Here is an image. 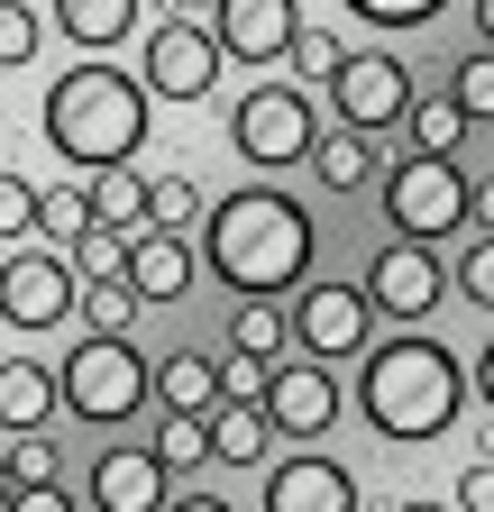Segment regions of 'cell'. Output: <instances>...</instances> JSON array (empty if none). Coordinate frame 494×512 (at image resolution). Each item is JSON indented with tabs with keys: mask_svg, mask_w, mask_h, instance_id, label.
Instances as JSON below:
<instances>
[{
	"mask_svg": "<svg viewBox=\"0 0 494 512\" xmlns=\"http://www.w3.org/2000/svg\"><path fill=\"white\" fill-rule=\"evenodd\" d=\"M412 147L421 156H458V138H467V110H458V92H440V101H412Z\"/></svg>",
	"mask_w": 494,
	"mask_h": 512,
	"instance_id": "cell-26",
	"label": "cell"
},
{
	"mask_svg": "<svg viewBox=\"0 0 494 512\" xmlns=\"http://www.w3.org/2000/svg\"><path fill=\"white\" fill-rule=\"evenodd\" d=\"M202 421H211V458H220V467H266V448H275L266 403H229V394H220Z\"/></svg>",
	"mask_w": 494,
	"mask_h": 512,
	"instance_id": "cell-18",
	"label": "cell"
},
{
	"mask_svg": "<svg viewBox=\"0 0 494 512\" xmlns=\"http://www.w3.org/2000/svg\"><path fill=\"white\" fill-rule=\"evenodd\" d=\"M83 302V275L65 247H10V266H0V330H55V320H74Z\"/></svg>",
	"mask_w": 494,
	"mask_h": 512,
	"instance_id": "cell-9",
	"label": "cell"
},
{
	"mask_svg": "<svg viewBox=\"0 0 494 512\" xmlns=\"http://www.w3.org/2000/svg\"><path fill=\"white\" fill-rule=\"evenodd\" d=\"M467 375H476V403H485V412H494V339H485V348H476V366H467Z\"/></svg>",
	"mask_w": 494,
	"mask_h": 512,
	"instance_id": "cell-40",
	"label": "cell"
},
{
	"mask_svg": "<svg viewBox=\"0 0 494 512\" xmlns=\"http://www.w3.org/2000/svg\"><path fill=\"white\" fill-rule=\"evenodd\" d=\"M202 211H211V202H202L193 174H147V220H156V229H202Z\"/></svg>",
	"mask_w": 494,
	"mask_h": 512,
	"instance_id": "cell-27",
	"label": "cell"
},
{
	"mask_svg": "<svg viewBox=\"0 0 494 512\" xmlns=\"http://www.w3.org/2000/svg\"><path fill=\"white\" fill-rule=\"evenodd\" d=\"M266 421L284 439H321L339 421V375L321 357H275V375H266Z\"/></svg>",
	"mask_w": 494,
	"mask_h": 512,
	"instance_id": "cell-12",
	"label": "cell"
},
{
	"mask_svg": "<svg viewBox=\"0 0 494 512\" xmlns=\"http://www.w3.org/2000/svg\"><path fill=\"white\" fill-rule=\"evenodd\" d=\"M476 37H485V46H494V0H476Z\"/></svg>",
	"mask_w": 494,
	"mask_h": 512,
	"instance_id": "cell-45",
	"label": "cell"
},
{
	"mask_svg": "<svg viewBox=\"0 0 494 512\" xmlns=\"http://www.w3.org/2000/svg\"><path fill=\"white\" fill-rule=\"evenodd\" d=\"M156 458H165L174 476L211 467V421H202V412H156Z\"/></svg>",
	"mask_w": 494,
	"mask_h": 512,
	"instance_id": "cell-25",
	"label": "cell"
},
{
	"mask_svg": "<svg viewBox=\"0 0 494 512\" xmlns=\"http://www.w3.org/2000/svg\"><path fill=\"white\" fill-rule=\"evenodd\" d=\"M28 229H37V183L0 165V247H19Z\"/></svg>",
	"mask_w": 494,
	"mask_h": 512,
	"instance_id": "cell-34",
	"label": "cell"
},
{
	"mask_svg": "<svg viewBox=\"0 0 494 512\" xmlns=\"http://www.w3.org/2000/svg\"><path fill=\"white\" fill-rule=\"evenodd\" d=\"M394 512H458V503H421V494H412V503H394Z\"/></svg>",
	"mask_w": 494,
	"mask_h": 512,
	"instance_id": "cell-46",
	"label": "cell"
},
{
	"mask_svg": "<svg viewBox=\"0 0 494 512\" xmlns=\"http://www.w3.org/2000/svg\"><path fill=\"white\" fill-rule=\"evenodd\" d=\"M284 64H293V83H321V92H330V74L348 64V46H339L330 28H302V37L284 46Z\"/></svg>",
	"mask_w": 494,
	"mask_h": 512,
	"instance_id": "cell-29",
	"label": "cell"
},
{
	"mask_svg": "<svg viewBox=\"0 0 494 512\" xmlns=\"http://www.w3.org/2000/svg\"><path fill=\"white\" fill-rule=\"evenodd\" d=\"M449 92H458V110H467V119H494V46H476V55L458 64Z\"/></svg>",
	"mask_w": 494,
	"mask_h": 512,
	"instance_id": "cell-35",
	"label": "cell"
},
{
	"mask_svg": "<svg viewBox=\"0 0 494 512\" xmlns=\"http://www.w3.org/2000/svg\"><path fill=\"white\" fill-rule=\"evenodd\" d=\"M138 10H147V0H55V28L101 55V46H129L138 37Z\"/></svg>",
	"mask_w": 494,
	"mask_h": 512,
	"instance_id": "cell-20",
	"label": "cell"
},
{
	"mask_svg": "<svg viewBox=\"0 0 494 512\" xmlns=\"http://www.w3.org/2000/svg\"><path fill=\"white\" fill-rule=\"evenodd\" d=\"M449 0H348V19H366V28H385V37H412V28H430Z\"/></svg>",
	"mask_w": 494,
	"mask_h": 512,
	"instance_id": "cell-31",
	"label": "cell"
},
{
	"mask_svg": "<svg viewBox=\"0 0 494 512\" xmlns=\"http://www.w3.org/2000/svg\"><path fill=\"white\" fill-rule=\"evenodd\" d=\"M211 403H220V357L174 348V357L156 366V412H211Z\"/></svg>",
	"mask_w": 494,
	"mask_h": 512,
	"instance_id": "cell-21",
	"label": "cell"
},
{
	"mask_svg": "<svg viewBox=\"0 0 494 512\" xmlns=\"http://www.w3.org/2000/svg\"><path fill=\"white\" fill-rule=\"evenodd\" d=\"M229 348H247V357H284V348H293V311H284L275 293L238 302V320H229Z\"/></svg>",
	"mask_w": 494,
	"mask_h": 512,
	"instance_id": "cell-23",
	"label": "cell"
},
{
	"mask_svg": "<svg viewBox=\"0 0 494 512\" xmlns=\"http://www.w3.org/2000/svg\"><path fill=\"white\" fill-rule=\"evenodd\" d=\"M129 284L147 293V302H183V293H193L202 284V247L193 238H183V229H129Z\"/></svg>",
	"mask_w": 494,
	"mask_h": 512,
	"instance_id": "cell-16",
	"label": "cell"
},
{
	"mask_svg": "<svg viewBox=\"0 0 494 512\" xmlns=\"http://www.w3.org/2000/svg\"><path fill=\"white\" fill-rule=\"evenodd\" d=\"M10 476L19 485H55L65 476V448H55L46 430H10Z\"/></svg>",
	"mask_w": 494,
	"mask_h": 512,
	"instance_id": "cell-32",
	"label": "cell"
},
{
	"mask_svg": "<svg viewBox=\"0 0 494 512\" xmlns=\"http://www.w3.org/2000/svg\"><path fill=\"white\" fill-rule=\"evenodd\" d=\"M55 403H65L55 366H37V357H0V439H10V430H46Z\"/></svg>",
	"mask_w": 494,
	"mask_h": 512,
	"instance_id": "cell-17",
	"label": "cell"
},
{
	"mask_svg": "<svg viewBox=\"0 0 494 512\" xmlns=\"http://www.w3.org/2000/svg\"><path fill=\"white\" fill-rule=\"evenodd\" d=\"M37 229H46V238H65V247H74V238L92 229V183L74 174L65 192H37Z\"/></svg>",
	"mask_w": 494,
	"mask_h": 512,
	"instance_id": "cell-28",
	"label": "cell"
},
{
	"mask_svg": "<svg viewBox=\"0 0 494 512\" xmlns=\"http://www.w3.org/2000/svg\"><path fill=\"white\" fill-rule=\"evenodd\" d=\"M266 375H275V357L229 348V357H220V394H229V403H266Z\"/></svg>",
	"mask_w": 494,
	"mask_h": 512,
	"instance_id": "cell-37",
	"label": "cell"
},
{
	"mask_svg": "<svg viewBox=\"0 0 494 512\" xmlns=\"http://www.w3.org/2000/svg\"><path fill=\"white\" fill-rule=\"evenodd\" d=\"M156 19H211V0H156Z\"/></svg>",
	"mask_w": 494,
	"mask_h": 512,
	"instance_id": "cell-42",
	"label": "cell"
},
{
	"mask_svg": "<svg viewBox=\"0 0 494 512\" xmlns=\"http://www.w3.org/2000/svg\"><path fill=\"white\" fill-rule=\"evenodd\" d=\"M467 220H476V229H494V183H476V202H467Z\"/></svg>",
	"mask_w": 494,
	"mask_h": 512,
	"instance_id": "cell-43",
	"label": "cell"
},
{
	"mask_svg": "<svg viewBox=\"0 0 494 512\" xmlns=\"http://www.w3.org/2000/svg\"><path fill=\"white\" fill-rule=\"evenodd\" d=\"M366 302H376V320H403V330H412V320H430V311H440V293H449V266H440V256H430L421 238H394V247H376V256H366Z\"/></svg>",
	"mask_w": 494,
	"mask_h": 512,
	"instance_id": "cell-11",
	"label": "cell"
},
{
	"mask_svg": "<svg viewBox=\"0 0 494 512\" xmlns=\"http://www.w3.org/2000/svg\"><path fill=\"white\" fill-rule=\"evenodd\" d=\"M330 119L366 128V138H394L412 119V64L394 46H348V64L330 74Z\"/></svg>",
	"mask_w": 494,
	"mask_h": 512,
	"instance_id": "cell-7",
	"label": "cell"
},
{
	"mask_svg": "<svg viewBox=\"0 0 494 512\" xmlns=\"http://www.w3.org/2000/svg\"><path fill=\"white\" fill-rule=\"evenodd\" d=\"M467 394H476V375L440 339H376L357 357V412L376 421V439H403V448L440 439L467 412Z\"/></svg>",
	"mask_w": 494,
	"mask_h": 512,
	"instance_id": "cell-3",
	"label": "cell"
},
{
	"mask_svg": "<svg viewBox=\"0 0 494 512\" xmlns=\"http://www.w3.org/2000/svg\"><path fill=\"white\" fill-rule=\"evenodd\" d=\"M147 293L129 275H83V330H138Z\"/></svg>",
	"mask_w": 494,
	"mask_h": 512,
	"instance_id": "cell-24",
	"label": "cell"
},
{
	"mask_svg": "<svg viewBox=\"0 0 494 512\" xmlns=\"http://www.w3.org/2000/svg\"><path fill=\"white\" fill-rule=\"evenodd\" d=\"M284 311H293V339H302V357H321V366H339V357H366L376 348V302H366V284H302V293H284Z\"/></svg>",
	"mask_w": 494,
	"mask_h": 512,
	"instance_id": "cell-8",
	"label": "cell"
},
{
	"mask_svg": "<svg viewBox=\"0 0 494 512\" xmlns=\"http://www.w3.org/2000/svg\"><path fill=\"white\" fill-rule=\"evenodd\" d=\"M174 485H183V476L156 458V448H110V458H92V476H83L92 512H165Z\"/></svg>",
	"mask_w": 494,
	"mask_h": 512,
	"instance_id": "cell-13",
	"label": "cell"
},
{
	"mask_svg": "<svg viewBox=\"0 0 494 512\" xmlns=\"http://www.w3.org/2000/svg\"><path fill=\"white\" fill-rule=\"evenodd\" d=\"M321 128H330V110L312 101V83H257V92H238V110H229V147L257 174H275V165H312Z\"/></svg>",
	"mask_w": 494,
	"mask_h": 512,
	"instance_id": "cell-5",
	"label": "cell"
},
{
	"mask_svg": "<svg viewBox=\"0 0 494 512\" xmlns=\"http://www.w3.org/2000/svg\"><path fill=\"white\" fill-rule=\"evenodd\" d=\"M55 384H65V412H83L92 430H119V421L147 412L156 366L138 357L129 330H83V339L65 348V366H55Z\"/></svg>",
	"mask_w": 494,
	"mask_h": 512,
	"instance_id": "cell-4",
	"label": "cell"
},
{
	"mask_svg": "<svg viewBox=\"0 0 494 512\" xmlns=\"http://www.w3.org/2000/svg\"><path fill=\"white\" fill-rule=\"evenodd\" d=\"M165 512H238V503H220V494H174Z\"/></svg>",
	"mask_w": 494,
	"mask_h": 512,
	"instance_id": "cell-41",
	"label": "cell"
},
{
	"mask_svg": "<svg viewBox=\"0 0 494 512\" xmlns=\"http://www.w3.org/2000/svg\"><path fill=\"white\" fill-rule=\"evenodd\" d=\"M449 503H458V512H494V458H467V476H458Z\"/></svg>",
	"mask_w": 494,
	"mask_h": 512,
	"instance_id": "cell-38",
	"label": "cell"
},
{
	"mask_svg": "<svg viewBox=\"0 0 494 512\" xmlns=\"http://www.w3.org/2000/svg\"><path fill=\"white\" fill-rule=\"evenodd\" d=\"M376 202H385V220H394V238H449V229H467V202H476V183L458 174V156H394L385 174H376Z\"/></svg>",
	"mask_w": 494,
	"mask_h": 512,
	"instance_id": "cell-6",
	"label": "cell"
},
{
	"mask_svg": "<svg viewBox=\"0 0 494 512\" xmlns=\"http://www.w3.org/2000/svg\"><path fill=\"white\" fill-rule=\"evenodd\" d=\"M19 64H37V10L0 0V74H19Z\"/></svg>",
	"mask_w": 494,
	"mask_h": 512,
	"instance_id": "cell-33",
	"label": "cell"
},
{
	"mask_svg": "<svg viewBox=\"0 0 494 512\" xmlns=\"http://www.w3.org/2000/svg\"><path fill=\"white\" fill-rule=\"evenodd\" d=\"M211 37L229 46V64H284V46L302 37L293 0H211Z\"/></svg>",
	"mask_w": 494,
	"mask_h": 512,
	"instance_id": "cell-14",
	"label": "cell"
},
{
	"mask_svg": "<svg viewBox=\"0 0 494 512\" xmlns=\"http://www.w3.org/2000/svg\"><path fill=\"white\" fill-rule=\"evenodd\" d=\"M376 147H385V138H366V128H339V119H330V128H321V147H312V174H321L330 192H366V183L385 174Z\"/></svg>",
	"mask_w": 494,
	"mask_h": 512,
	"instance_id": "cell-19",
	"label": "cell"
},
{
	"mask_svg": "<svg viewBox=\"0 0 494 512\" xmlns=\"http://www.w3.org/2000/svg\"><path fill=\"white\" fill-rule=\"evenodd\" d=\"M37 128H46V147L65 156L74 174L138 165L147 128H156V92H147L138 74H119L110 55H83L74 74H55V83H46V110H37Z\"/></svg>",
	"mask_w": 494,
	"mask_h": 512,
	"instance_id": "cell-2",
	"label": "cell"
},
{
	"mask_svg": "<svg viewBox=\"0 0 494 512\" xmlns=\"http://www.w3.org/2000/svg\"><path fill=\"white\" fill-rule=\"evenodd\" d=\"M65 256H74V275H129V229L92 220V229H83V238H74Z\"/></svg>",
	"mask_w": 494,
	"mask_h": 512,
	"instance_id": "cell-30",
	"label": "cell"
},
{
	"mask_svg": "<svg viewBox=\"0 0 494 512\" xmlns=\"http://www.w3.org/2000/svg\"><path fill=\"white\" fill-rule=\"evenodd\" d=\"M10 494H19V476H10V448H0V512H10Z\"/></svg>",
	"mask_w": 494,
	"mask_h": 512,
	"instance_id": "cell-44",
	"label": "cell"
},
{
	"mask_svg": "<svg viewBox=\"0 0 494 512\" xmlns=\"http://www.w3.org/2000/svg\"><path fill=\"white\" fill-rule=\"evenodd\" d=\"M83 183H92V220L147 229V174H138V165H101V174H83Z\"/></svg>",
	"mask_w": 494,
	"mask_h": 512,
	"instance_id": "cell-22",
	"label": "cell"
},
{
	"mask_svg": "<svg viewBox=\"0 0 494 512\" xmlns=\"http://www.w3.org/2000/svg\"><path fill=\"white\" fill-rule=\"evenodd\" d=\"M357 476L339 458H321V448H302V458H284L266 476V512H357Z\"/></svg>",
	"mask_w": 494,
	"mask_h": 512,
	"instance_id": "cell-15",
	"label": "cell"
},
{
	"mask_svg": "<svg viewBox=\"0 0 494 512\" xmlns=\"http://www.w3.org/2000/svg\"><path fill=\"white\" fill-rule=\"evenodd\" d=\"M312 247H321L312 211H302L293 192H275V183H238V192H220V202L202 211V275H220L238 302L302 293V284H312V275H302Z\"/></svg>",
	"mask_w": 494,
	"mask_h": 512,
	"instance_id": "cell-1",
	"label": "cell"
},
{
	"mask_svg": "<svg viewBox=\"0 0 494 512\" xmlns=\"http://www.w3.org/2000/svg\"><path fill=\"white\" fill-rule=\"evenodd\" d=\"M220 64H229V46L211 37V19H156V37L138 46V83L156 101H211Z\"/></svg>",
	"mask_w": 494,
	"mask_h": 512,
	"instance_id": "cell-10",
	"label": "cell"
},
{
	"mask_svg": "<svg viewBox=\"0 0 494 512\" xmlns=\"http://www.w3.org/2000/svg\"><path fill=\"white\" fill-rule=\"evenodd\" d=\"M449 284H458V293H467L476 311H494V229H485V238H476V247L458 256V266H449Z\"/></svg>",
	"mask_w": 494,
	"mask_h": 512,
	"instance_id": "cell-36",
	"label": "cell"
},
{
	"mask_svg": "<svg viewBox=\"0 0 494 512\" xmlns=\"http://www.w3.org/2000/svg\"><path fill=\"white\" fill-rule=\"evenodd\" d=\"M10 512H74V494H65V485H19Z\"/></svg>",
	"mask_w": 494,
	"mask_h": 512,
	"instance_id": "cell-39",
	"label": "cell"
}]
</instances>
